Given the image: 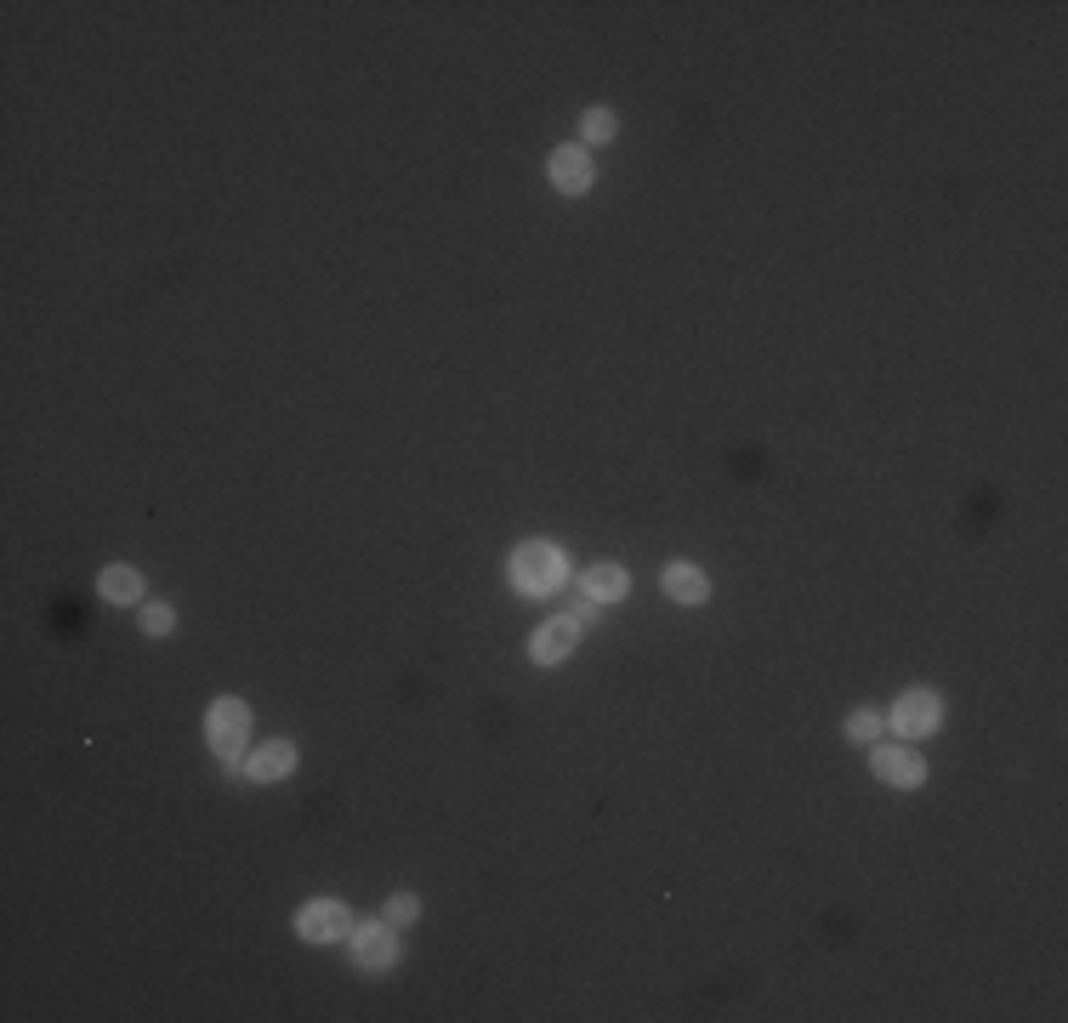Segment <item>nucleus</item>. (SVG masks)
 Segmentation results:
<instances>
[{
	"label": "nucleus",
	"mask_w": 1068,
	"mask_h": 1023,
	"mask_svg": "<svg viewBox=\"0 0 1068 1023\" xmlns=\"http://www.w3.org/2000/svg\"><path fill=\"white\" fill-rule=\"evenodd\" d=\"M625 586H631V580H625V569H614V563H597V569L586 574V592H592L597 603H614V598H625Z\"/></svg>",
	"instance_id": "obj_11"
},
{
	"label": "nucleus",
	"mask_w": 1068,
	"mask_h": 1023,
	"mask_svg": "<svg viewBox=\"0 0 1068 1023\" xmlns=\"http://www.w3.org/2000/svg\"><path fill=\"white\" fill-rule=\"evenodd\" d=\"M353 944H359V966L364 972H393L399 966L393 921H353Z\"/></svg>",
	"instance_id": "obj_3"
},
{
	"label": "nucleus",
	"mask_w": 1068,
	"mask_h": 1023,
	"mask_svg": "<svg viewBox=\"0 0 1068 1023\" xmlns=\"http://www.w3.org/2000/svg\"><path fill=\"white\" fill-rule=\"evenodd\" d=\"M586 137H592V142H608V137H614V114H608V109H592V114H586Z\"/></svg>",
	"instance_id": "obj_16"
},
{
	"label": "nucleus",
	"mask_w": 1068,
	"mask_h": 1023,
	"mask_svg": "<svg viewBox=\"0 0 1068 1023\" xmlns=\"http://www.w3.org/2000/svg\"><path fill=\"white\" fill-rule=\"evenodd\" d=\"M552 182H557L563 193H586V188H592V160H586V149H557V154H552Z\"/></svg>",
	"instance_id": "obj_8"
},
{
	"label": "nucleus",
	"mask_w": 1068,
	"mask_h": 1023,
	"mask_svg": "<svg viewBox=\"0 0 1068 1023\" xmlns=\"http://www.w3.org/2000/svg\"><path fill=\"white\" fill-rule=\"evenodd\" d=\"M876 773L887 779V785H898V791H909V785H920V779H927L920 756L904 751V745H881V751H876Z\"/></svg>",
	"instance_id": "obj_6"
},
{
	"label": "nucleus",
	"mask_w": 1068,
	"mask_h": 1023,
	"mask_svg": "<svg viewBox=\"0 0 1068 1023\" xmlns=\"http://www.w3.org/2000/svg\"><path fill=\"white\" fill-rule=\"evenodd\" d=\"M205 734H211V751L222 762H239L245 756V740H251V711L239 700H216L211 716H205Z\"/></svg>",
	"instance_id": "obj_2"
},
{
	"label": "nucleus",
	"mask_w": 1068,
	"mask_h": 1023,
	"mask_svg": "<svg viewBox=\"0 0 1068 1023\" xmlns=\"http://www.w3.org/2000/svg\"><path fill=\"white\" fill-rule=\"evenodd\" d=\"M705 592H711V580H705L694 563H671V569H665V598H671V603L694 609V603H705Z\"/></svg>",
	"instance_id": "obj_7"
},
{
	"label": "nucleus",
	"mask_w": 1068,
	"mask_h": 1023,
	"mask_svg": "<svg viewBox=\"0 0 1068 1023\" xmlns=\"http://www.w3.org/2000/svg\"><path fill=\"white\" fill-rule=\"evenodd\" d=\"M938 716H944V705H938L933 689H909V694H898L893 728H898L904 740H920V734H933V728H938Z\"/></svg>",
	"instance_id": "obj_4"
},
{
	"label": "nucleus",
	"mask_w": 1068,
	"mask_h": 1023,
	"mask_svg": "<svg viewBox=\"0 0 1068 1023\" xmlns=\"http://www.w3.org/2000/svg\"><path fill=\"white\" fill-rule=\"evenodd\" d=\"M171 620H177V614H171L165 603H149V609H142V631H154V638H165Z\"/></svg>",
	"instance_id": "obj_15"
},
{
	"label": "nucleus",
	"mask_w": 1068,
	"mask_h": 1023,
	"mask_svg": "<svg viewBox=\"0 0 1068 1023\" xmlns=\"http://www.w3.org/2000/svg\"><path fill=\"white\" fill-rule=\"evenodd\" d=\"M512 580L523 592H557V580H563V552L557 546H546V541H523L517 552H512Z\"/></svg>",
	"instance_id": "obj_1"
},
{
	"label": "nucleus",
	"mask_w": 1068,
	"mask_h": 1023,
	"mask_svg": "<svg viewBox=\"0 0 1068 1023\" xmlns=\"http://www.w3.org/2000/svg\"><path fill=\"white\" fill-rule=\"evenodd\" d=\"M103 598H109V603H137V598H142V580H137V569H125V563L103 569Z\"/></svg>",
	"instance_id": "obj_12"
},
{
	"label": "nucleus",
	"mask_w": 1068,
	"mask_h": 1023,
	"mask_svg": "<svg viewBox=\"0 0 1068 1023\" xmlns=\"http://www.w3.org/2000/svg\"><path fill=\"white\" fill-rule=\"evenodd\" d=\"M876 734H881V716H876V711H853V716H847V740L869 745Z\"/></svg>",
	"instance_id": "obj_13"
},
{
	"label": "nucleus",
	"mask_w": 1068,
	"mask_h": 1023,
	"mask_svg": "<svg viewBox=\"0 0 1068 1023\" xmlns=\"http://www.w3.org/2000/svg\"><path fill=\"white\" fill-rule=\"evenodd\" d=\"M415 899L410 893H393V899H386V910H381V921H393V927H404V921H415Z\"/></svg>",
	"instance_id": "obj_14"
},
{
	"label": "nucleus",
	"mask_w": 1068,
	"mask_h": 1023,
	"mask_svg": "<svg viewBox=\"0 0 1068 1023\" xmlns=\"http://www.w3.org/2000/svg\"><path fill=\"white\" fill-rule=\"evenodd\" d=\"M574 620H552V625H541V631H534V643H528V654L534 660H541V665H557L568 649H574Z\"/></svg>",
	"instance_id": "obj_9"
},
{
	"label": "nucleus",
	"mask_w": 1068,
	"mask_h": 1023,
	"mask_svg": "<svg viewBox=\"0 0 1068 1023\" xmlns=\"http://www.w3.org/2000/svg\"><path fill=\"white\" fill-rule=\"evenodd\" d=\"M296 768V745L290 740H268L256 756H251V779H279V773H290Z\"/></svg>",
	"instance_id": "obj_10"
},
{
	"label": "nucleus",
	"mask_w": 1068,
	"mask_h": 1023,
	"mask_svg": "<svg viewBox=\"0 0 1068 1023\" xmlns=\"http://www.w3.org/2000/svg\"><path fill=\"white\" fill-rule=\"evenodd\" d=\"M296 933H302V939H313V944H330V939L353 933V915H347L342 904H335V899H319V904H302Z\"/></svg>",
	"instance_id": "obj_5"
},
{
	"label": "nucleus",
	"mask_w": 1068,
	"mask_h": 1023,
	"mask_svg": "<svg viewBox=\"0 0 1068 1023\" xmlns=\"http://www.w3.org/2000/svg\"><path fill=\"white\" fill-rule=\"evenodd\" d=\"M592 614H597V598H592V592H580V598L563 609V620H574V625H586Z\"/></svg>",
	"instance_id": "obj_17"
}]
</instances>
